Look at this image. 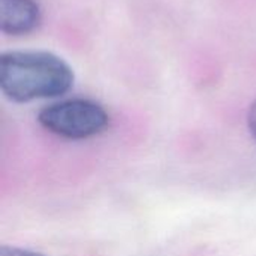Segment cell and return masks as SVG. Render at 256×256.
Here are the masks:
<instances>
[{"label": "cell", "instance_id": "obj_2", "mask_svg": "<svg viewBox=\"0 0 256 256\" xmlns=\"http://www.w3.org/2000/svg\"><path fill=\"white\" fill-rule=\"evenodd\" d=\"M38 122L62 140L82 141L104 134L110 126V114L96 100L72 98L44 106L38 112Z\"/></svg>", "mask_w": 256, "mask_h": 256}, {"label": "cell", "instance_id": "obj_4", "mask_svg": "<svg viewBox=\"0 0 256 256\" xmlns=\"http://www.w3.org/2000/svg\"><path fill=\"white\" fill-rule=\"evenodd\" d=\"M0 256H46L39 254V252H33L28 249H21V248H15V246H6L3 244L0 248Z\"/></svg>", "mask_w": 256, "mask_h": 256}, {"label": "cell", "instance_id": "obj_3", "mask_svg": "<svg viewBox=\"0 0 256 256\" xmlns=\"http://www.w3.org/2000/svg\"><path fill=\"white\" fill-rule=\"evenodd\" d=\"M42 21L38 0H0V30L8 36H26Z\"/></svg>", "mask_w": 256, "mask_h": 256}, {"label": "cell", "instance_id": "obj_5", "mask_svg": "<svg viewBox=\"0 0 256 256\" xmlns=\"http://www.w3.org/2000/svg\"><path fill=\"white\" fill-rule=\"evenodd\" d=\"M248 128H249L250 135L256 141V99L250 104L249 111H248Z\"/></svg>", "mask_w": 256, "mask_h": 256}, {"label": "cell", "instance_id": "obj_1", "mask_svg": "<svg viewBox=\"0 0 256 256\" xmlns=\"http://www.w3.org/2000/svg\"><path fill=\"white\" fill-rule=\"evenodd\" d=\"M75 81L70 64L44 50L6 51L0 56V90L15 104L66 94Z\"/></svg>", "mask_w": 256, "mask_h": 256}]
</instances>
